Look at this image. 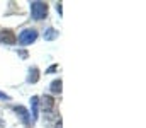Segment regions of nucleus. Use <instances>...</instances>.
<instances>
[{"mask_svg": "<svg viewBox=\"0 0 146 128\" xmlns=\"http://www.w3.org/2000/svg\"><path fill=\"white\" fill-rule=\"evenodd\" d=\"M39 68L37 67H33L31 70H29V75H27V82L29 84H36L37 80H39Z\"/></svg>", "mask_w": 146, "mask_h": 128, "instance_id": "nucleus-7", "label": "nucleus"}, {"mask_svg": "<svg viewBox=\"0 0 146 128\" xmlns=\"http://www.w3.org/2000/svg\"><path fill=\"white\" fill-rule=\"evenodd\" d=\"M36 40H37V31L36 29H31V27L21 31V34L17 36V41H19V44H22V46H29V44H33Z\"/></svg>", "mask_w": 146, "mask_h": 128, "instance_id": "nucleus-2", "label": "nucleus"}, {"mask_svg": "<svg viewBox=\"0 0 146 128\" xmlns=\"http://www.w3.org/2000/svg\"><path fill=\"white\" fill-rule=\"evenodd\" d=\"M39 101H41V103H39V104H41V109L46 111V113L54 108V97H53V96H42Z\"/></svg>", "mask_w": 146, "mask_h": 128, "instance_id": "nucleus-4", "label": "nucleus"}, {"mask_svg": "<svg viewBox=\"0 0 146 128\" xmlns=\"http://www.w3.org/2000/svg\"><path fill=\"white\" fill-rule=\"evenodd\" d=\"M61 7H63V5H61V2H60V3H56V10H58V14H60V15H63V9H61Z\"/></svg>", "mask_w": 146, "mask_h": 128, "instance_id": "nucleus-10", "label": "nucleus"}, {"mask_svg": "<svg viewBox=\"0 0 146 128\" xmlns=\"http://www.w3.org/2000/svg\"><path fill=\"white\" fill-rule=\"evenodd\" d=\"M31 15L34 21H41L48 15V3L46 2H31Z\"/></svg>", "mask_w": 146, "mask_h": 128, "instance_id": "nucleus-1", "label": "nucleus"}, {"mask_svg": "<svg viewBox=\"0 0 146 128\" xmlns=\"http://www.w3.org/2000/svg\"><path fill=\"white\" fill-rule=\"evenodd\" d=\"M0 99H5V101H9V99H10V96H9V94H5V92H0Z\"/></svg>", "mask_w": 146, "mask_h": 128, "instance_id": "nucleus-11", "label": "nucleus"}, {"mask_svg": "<svg viewBox=\"0 0 146 128\" xmlns=\"http://www.w3.org/2000/svg\"><path fill=\"white\" fill-rule=\"evenodd\" d=\"M56 68H58V65H51V67H49V68H48V72H49V74H51V72H54V70H56Z\"/></svg>", "mask_w": 146, "mask_h": 128, "instance_id": "nucleus-12", "label": "nucleus"}, {"mask_svg": "<svg viewBox=\"0 0 146 128\" xmlns=\"http://www.w3.org/2000/svg\"><path fill=\"white\" fill-rule=\"evenodd\" d=\"M58 34H60V33H58L56 29L48 27V29L44 31V40H46V41H53V40H56V38H58Z\"/></svg>", "mask_w": 146, "mask_h": 128, "instance_id": "nucleus-9", "label": "nucleus"}, {"mask_svg": "<svg viewBox=\"0 0 146 128\" xmlns=\"http://www.w3.org/2000/svg\"><path fill=\"white\" fill-rule=\"evenodd\" d=\"M15 41H17V36L12 29H3L0 33V43L2 44H15Z\"/></svg>", "mask_w": 146, "mask_h": 128, "instance_id": "nucleus-3", "label": "nucleus"}, {"mask_svg": "<svg viewBox=\"0 0 146 128\" xmlns=\"http://www.w3.org/2000/svg\"><path fill=\"white\" fill-rule=\"evenodd\" d=\"M31 108H33V123L37 121V115H39V97L37 96H33L31 97Z\"/></svg>", "mask_w": 146, "mask_h": 128, "instance_id": "nucleus-6", "label": "nucleus"}, {"mask_svg": "<svg viewBox=\"0 0 146 128\" xmlns=\"http://www.w3.org/2000/svg\"><path fill=\"white\" fill-rule=\"evenodd\" d=\"M14 111L19 115V118H21L24 123H29V121H31V118H29V113H27V109H26L24 106H15V108H14Z\"/></svg>", "mask_w": 146, "mask_h": 128, "instance_id": "nucleus-5", "label": "nucleus"}, {"mask_svg": "<svg viewBox=\"0 0 146 128\" xmlns=\"http://www.w3.org/2000/svg\"><path fill=\"white\" fill-rule=\"evenodd\" d=\"M63 87V82H61V79H54L51 84H49V89H51V92L53 94H61V89Z\"/></svg>", "mask_w": 146, "mask_h": 128, "instance_id": "nucleus-8", "label": "nucleus"}]
</instances>
